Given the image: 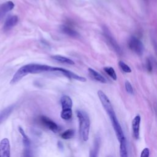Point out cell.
<instances>
[{"label":"cell","mask_w":157,"mask_h":157,"mask_svg":"<svg viewBox=\"0 0 157 157\" xmlns=\"http://www.w3.org/2000/svg\"><path fill=\"white\" fill-rule=\"evenodd\" d=\"M98 96L99 99L101 102L102 107H104L105 111L107 113L110 120L112 127L115 132L116 136L120 142L124 140H125V136L124 135L123 129L121 126L117 119L116 113L114 111L113 106L107 95L101 90H99L98 91Z\"/></svg>","instance_id":"1"},{"label":"cell","mask_w":157,"mask_h":157,"mask_svg":"<svg viewBox=\"0 0 157 157\" xmlns=\"http://www.w3.org/2000/svg\"><path fill=\"white\" fill-rule=\"evenodd\" d=\"M54 67L48 65L31 63L21 67L15 72L10 80V84H14L23 77L29 74H38L45 72H53Z\"/></svg>","instance_id":"2"},{"label":"cell","mask_w":157,"mask_h":157,"mask_svg":"<svg viewBox=\"0 0 157 157\" xmlns=\"http://www.w3.org/2000/svg\"><path fill=\"white\" fill-rule=\"evenodd\" d=\"M76 115L78 120V131L80 136L84 142H86L89 138L90 120L88 114L82 110H77Z\"/></svg>","instance_id":"3"},{"label":"cell","mask_w":157,"mask_h":157,"mask_svg":"<svg viewBox=\"0 0 157 157\" xmlns=\"http://www.w3.org/2000/svg\"><path fill=\"white\" fill-rule=\"evenodd\" d=\"M129 48L137 55L141 56L144 51V46L143 43L137 37L132 36L128 40Z\"/></svg>","instance_id":"4"},{"label":"cell","mask_w":157,"mask_h":157,"mask_svg":"<svg viewBox=\"0 0 157 157\" xmlns=\"http://www.w3.org/2000/svg\"><path fill=\"white\" fill-rule=\"evenodd\" d=\"M102 29H103L104 36L105 38L106 39L107 41L110 45V46L113 48V50L118 54L121 55L122 54V50H121L120 47L119 46V45L118 44V43L117 42L116 40L113 37V36L112 35V34L110 32V31L109 30V29L107 27L104 26L102 28Z\"/></svg>","instance_id":"5"},{"label":"cell","mask_w":157,"mask_h":157,"mask_svg":"<svg viewBox=\"0 0 157 157\" xmlns=\"http://www.w3.org/2000/svg\"><path fill=\"white\" fill-rule=\"evenodd\" d=\"M54 72H59L61 74H62L63 75H64L65 77H67L69 79H73V80H76L78 81H80V82H86V79L82 76H80L69 70L65 69L64 68H61V67H54Z\"/></svg>","instance_id":"6"},{"label":"cell","mask_w":157,"mask_h":157,"mask_svg":"<svg viewBox=\"0 0 157 157\" xmlns=\"http://www.w3.org/2000/svg\"><path fill=\"white\" fill-rule=\"evenodd\" d=\"M0 157H10V145L7 138L0 141Z\"/></svg>","instance_id":"7"},{"label":"cell","mask_w":157,"mask_h":157,"mask_svg":"<svg viewBox=\"0 0 157 157\" xmlns=\"http://www.w3.org/2000/svg\"><path fill=\"white\" fill-rule=\"evenodd\" d=\"M40 121L52 131L54 132H57L59 131V126L48 117L45 116H41L40 117Z\"/></svg>","instance_id":"8"},{"label":"cell","mask_w":157,"mask_h":157,"mask_svg":"<svg viewBox=\"0 0 157 157\" xmlns=\"http://www.w3.org/2000/svg\"><path fill=\"white\" fill-rule=\"evenodd\" d=\"M140 117L136 115L132 121V136L135 139H138L140 136Z\"/></svg>","instance_id":"9"},{"label":"cell","mask_w":157,"mask_h":157,"mask_svg":"<svg viewBox=\"0 0 157 157\" xmlns=\"http://www.w3.org/2000/svg\"><path fill=\"white\" fill-rule=\"evenodd\" d=\"M18 21V18L16 15H12L9 17L4 22L3 26V29L4 31H9L15 26Z\"/></svg>","instance_id":"10"},{"label":"cell","mask_w":157,"mask_h":157,"mask_svg":"<svg viewBox=\"0 0 157 157\" xmlns=\"http://www.w3.org/2000/svg\"><path fill=\"white\" fill-rule=\"evenodd\" d=\"M15 5L12 1H7L0 5V20L10 10H12Z\"/></svg>","instance_id":"11"},{"label":"cell","mask_w":157,"mask_h":157,"mask_svg":"<svg viewBox=\"0 0 157 157\" xmlns=\"http://www.w3.org/2000/svg\"><path fill=\"white\" fill-rule=\"evenodd\" d=\"M15 108L14 105H10L0 111V124L6 120L12 113Z\"/></svg>","instance_id":"12"},{"label":"cell","mask_w":157,"mask_h":157,"mask_svg":"<svg viewBox=\"0 0 157 157\" xmlns=\"http://www.w3.org/2000/svg\"><path fill=\"white\" fill-rule=\"evenodd\" d=\"M88 73H89L90 76L94 80H95L99 82L102 83H107L106 79L101 74H99L95 70H94L91 68H88Z\"/></svg>","instance_id":"13"},{"label":"cell","mask_w":157,"mask_h":157,"mask_svg":"<svg viewBox=\"0 0 157 157\" xmlns=\"http://www.w3.org/2000/svg\"><path fill=\"white\" fill-rule=\"evenodd\" d=\"M61 31L71 37H77L78 36V33L77 31H75L72 26L68 25H63L61 26Z\"/></svg>","instance_id":"14"},{"label":"cell","mask_w":157,"mask_h":157,"mask_svg":"<svg viewBox=\"0 0 157 157\" xmlns=\"http://www.w3.org/2000/svg\"><path fill=\"white\" fill-rule=\"evenodd\" d=\"M60 102L61 104L62 109H72V99L69 96H67V95L63 96L60 99Z\"/></svg>","instance_id":"15"},{"label":"cell","mask_w":157,"mask_h":157,"mask_svg":"<svg viewBox=\"0 0 157 157\" xmlns=\"http://www.w3.org/2000/svg\"><path fill=\"white\" fill-rule=\"evenodd\" d=\"M51 58L53 60L56 61L57 62H59L60 63L66 64H69V65H74L75 64L74 62L72 59H71L68 58H66L64 56H62V55H52V56H51Z\"/></svg>","instance_id":"16"},{"label":"cell","mask_w":157,"mask_h":157,"mask_svg":"<svg viewBox=\"0 0 157 157\" xmlns=\"http://www.w3.org/2000/svg\"><path fill=\"white\" fill-rule=\"evenodd\" d=\"M99 146H100V139L99 137H96L94 142L93 147L90 151L89 157H98L99 150Z\"/></svg>","instance_id":"17"},{"label":"cell","mask_w":157,"mask_h":157,"mask_svg":"<svg viewBox=\"0 0 157 157\" xmlns=\"http://www.w3.org/2000/svg\"><path fill=\"white\" fill-rule=\"evenodd\" d=\"M18 131L22 137V141L23 143V145L25 147H31V140L26 134L24 129L21 127H18Z\"/></svg>","instance_id":"18"},{"label":"cell","mask_w":157,"mask_h":157,"mask_svg":"<svg viewBox=\"0 0 157 157\" xmlns=\"http://www.w3.org/2000/svg\"><path fill=\"white\" fill-rule=\"evenodd\" d=\"M120 156L128 157L126 139L120 142Z\"/></svg>","instance_id":"19"},{"label":"cell","mask_w":157,"mask_h":157,"mask_svg":"<svg viewBox=\"0 0 157 157\" xmlns=\"http://www.w3.org/2000/svg\"><path fill=\"white\" fill-rule=\"evenodd\" d=\"M72 109H62L61 113H60L61 118L64 120H70L72 118Z\"/></svg>","instance_id":"20"},{"label":"cell","mask_w":157,"mask_h":157,"mask_svg":"<svg viewBox=\"0 0 157 157\" xmlns=\"http://www.w3.org/2000/svg\"><path fill=\"white\" fill-rule=\"evenodd\" d=\"M74 134H75V131L74 129H68L64 131V132H63L61 134V136L62 139L67 140V139H70L72 137H73L74 136Z\"/></svg>","instance_id":"21"},{"label":"cell","mask_w":157,"mask_h":157,"mask_svg":"<svg viewBox=\"0 0 157 157\" xmlns=\"http://www.w3.org/2000/svg\"><path fill=\"white\" fill-rule=\"evenodd\" d=\"M104 71L114 80H116L117 78V76L116 74V72L114 70V69L112 67H109V66H107L104 67Z\"/></svg>","instance_id":"22"},{"label":"cell","mask_w":157,"mask_h":157,"mask_svg":"<svg viewBox=\"0 0 157 157\" xmlns=\"http://www.w3.org/2000/svg\"><path fill=\"white\" fill-rule=\"evenodd\" d=\"M118 65L120 66V67L121 68V69L126 72V73H130L131 72V68L129 67V66H128L126 63H124L123 61H120L119 63H118Z\"/></svg>","instance_id":"23"},{"label":"cell","mask_w":157,"mask_h":157,"mask_svg":"<svg viewBox=\"0 0 157 157\" xmlns=\"http://www.w3.org/2000/svg\"><path fill=\"white\" fill-rule=\"evenodd\" d=\"M124 86H125V89L126 90V91L130 94H133V88L132 86V85L131 84V83L129 82V81H126L125 82V84H124Z\"/></svg>","instance_id":"24"},{"label":"cell","mask_w":157,"mask_h":157,"mask_svg":"<svg viewBox=\"0 0 157 157\" xmlns=\"http://www.w3.org/2000/svg\"><path fill=\"white\" fill-rule=\"evenodd\" d=\"M23 157H33L31 147H25L24 151H23Z\"/></svg>","instance_id":"25"},{"label":"cell","mask_w":157,"mask_h":157,"mask_svg":"<svg viewBox=\"0 0 157 157\" xmlns=\"http://www.w3.org/2000/svg\"><path fill=\"white\" fill-rule=\"evenodd\" d=\"M150 156V150L148 148H144L140 153V157H149Z\"/></svg>","instance_id":"26"},{"label":"cell","mask_w":157,"mask_h":157,"mask_svg":"<svg viewBox=\"0 0 157 157\" xmlns=\"http://www.w3.org/2000/svg\"><path fill=\"white\" fill-rule=\"evenodd\" d=\"M146 68H147V70L148 71V72H151L152 70H153V66H152V64L151 63V61L147 59V61H146Z\"/></svg>","instance_id":"27"},{"label":"cell","mask_w":157,"mask_h":157,"mask_svg":"<svg viewBox=\"0 0 157 157\" xmlns=\"http://www.w3.org/2000/svg\"><path fill=\"white\" fill-rule=\"evenodd\" d=\"M57 146H58V148H59L60 150H63V144H62L61 142H59V141L58 142V143H57Z\"/></svg>","instance_id":"28"},{"label":"cell","mask_w":157,"mask_h":157,"mask_svg":"<svg viewBox=\"0 0 157 157\" xmlns=\"http://www.w3.org/2000/svg\"><path fill=\"white\" fill-rule=\"evenodd\" d=\"M109 157H110V156H109Z\"/></svg>","instance_id":"29"}]
</instances>
